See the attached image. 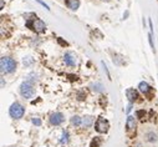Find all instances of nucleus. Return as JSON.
<instances>
[{"instance_id": "nucleus-1", "label": "nucleus", "mask_w": 158, "mask_h": 147, "mask_svg": "<svg viewBox=\"0 0 158 147\" xmlns=\"http://www.w3.org/2000/svg\"><path fill=\"white\" fill-rule=\"evenodd\" d=\"M16 69V61L13 57L3 56L0 59V70L3 74H11Z\"/></svg>"}, {"instance_id": "nucleus-2", "label": "nucleus", "mask_w": 158, "mask_h": 147, "mask_svg": "<svg viewBox=\"0 0 158 147\" xmlns=\"http://www.w3.org/2000/svg\"><path fill=\"white\" fill-rule=\"evenodd\" d=\"M20 94H21V96L24 97V99H31V97H34V95H35V87H34V85H32V82L31 81H24L21 85H20Z\"/></svg>"}, {"instance_id": "nucleus-3", "label": "nucleus", "mask_w": 158, "mask_h": 147, "mask_svg": "<svg viewBox=\"0 0 158 147\" xmlns=\"http://www.w3.org/2000/svg\"><path fill=\"white\" fill-rule=\"evenodd\" d=\"M24 114H25V107H24L20 102H14V103L10 106V108H9V115H10V117H13V119H15V120L21 119V117L24 116Z\"/></svg>"}, {"instance_id": "nucleus-4", "label": "nucleus", "mask_w": 158, "mask_h": 147, "mask_svg": "<svg viewBox=\"0 0 158 147\" xmlns=\"http://www.w3.org/2000/svg\"><path fill=\"white\" fill-rule=\"evenodd\" d=\"M26 25H27V27H30L32 31H35V32H37V34L44 32V31H45V29H46L45 23H44L43 20H40V19H37V18L32 19L31 21L29 20V21L26 23Z\"/></svg>"}, {"instance_id": "nucleus-5", "label": "nucleus", "mask_w": 158, "mask_h": 147, "mask_svg": "<svg viewBox=\"0 0 158 147\" xmlns=\"http://www.w3.org/2000/svg\"><path fill=\"white\" fill-rule=\"evenodd\" d=\"M108 128H110V124H108V121H107L106 119L98 117V119L96 120V122H95V130H96L97 132L105 133V132L108 131Z\"/></svg>"}, {"instance_id": "nucleus-6", "label": "nucleus", "mask_w": 158, "mask_h": 147, "mask_svg": "<svg viewBox=\"0 0 158 147\" xmlns=\"http://www.w3.org/2000/svg\"><path fill=\"white\" fill-rule=\"evenodd\" d=\"M64 120H65V117H64V115H62L61 112H54V114H51L50 117H49V121H50V124H51L52 126H59V125H61V124L64 122Z\"/></svg>"}, {"instance_id": "nucleus-7", "label": "nucleus", "mask_w": 158, "mask_h": 147, "mask_svg": "<svg viewBox=\"0 0 158 147\" xmlns=\"http://www.w3.org/2000/svg\"><path fill=\"white\" fill-rule=\"evenodd\" d=\"M138 90L142 92V94H144L146 96H148V99H152L151 96H152V92H153V89L146 82V81H142V82H139V85H138Z\"/></svg>"}, {"instance_id": "nucleus-8", "label": "nucleus", "mask_w": 158, "mask_h": 147, "mask_svg": "<svg viewBox=\"0 0 158 147\" xmlns=\"http://www.w3.org/2000/svg\"><path fill=\"white\" fill-rule=\"evenodd\" d=\"M64 60H65V64L70 67L75 66L76 65V55L71 51H67L65 55H64Z\"/></svg>"}, {"instance_id": "nucleus-9", "label": "nucleus", "mask_w": 158, "mask_h": 147, "mask_svg": "<svg viewBox=\"0 0 158 147\" xmlns=\"http://www.w3.org/2000/svg\"><path fill=\"white\" fill-rule=\"evenodd\" d=\"M126 131L131 133L132 131H136V119L135 116H128L126 121Z\"/></svg>"}, {"instance_id": "nucleus-10", "label": "nucleus", "mask_w": 158, "mask_h": 147, "mask_svg": "<svg viewBox=\"0 0 158 147\" xmlns=\"http://www.w3.org/2000/svg\"><path fill=\"white\" fill-rule=\"evenodd\" d=\"M126 96L128 97L130 102H132V103H133L135 101H137L138 97H139L138 92H137L135 89H127V90H126Z\"/></svg>"}, {"instance_id": "nucleus-11", "label": "nucleus", "mask_w": 158, "mask_h": 147, "mask_svg": "<svg viewBox=\"0 0 158 147\" xmlns=\"http://www.w3.org/2000/svg\"><path fill=\"white\" fill-rule=\"evenodd\" d=\"M65 3L67 8H70L71 10H77L78 6H80V2L78 0H65Z\"/></svg>"}, {"instance_id": "nucleus-12", "label": "nucleus", "mask_w": 158, "mask_h": 147, "mask_svg": "<svg viewBox=\"0 0 158 147\" xmlns=\"http://www.w3.org/2000/svg\"><path fill=\"white\" fill-rule=\"evenodd\" d=\"M70 121H71V125L75 126V127H78V126H81V125H82V119H81L80 116H77V115L72 116Z\"/></svg>"}, {"instance_id": "nucleus-13", "label": "nucleus", "mask_w": 158, "mask_h": 147, "mask_svg": "<svg viewBox=\"0 0 158 147\" xmlns=\"http://www.w3.org/2000/svg\"><path fill=\"white\" fill-rule=\"evenodd\" d=\"M92 122H94V117L92 116H85L82 119V126L84 127H90L92 125Z\"/></svg>"}, {"instance_id": "nucleus-14", "label": "nucleus", "mask_w": 158, "mask_h": 147, "mask_svg": "<svg viewBox=\"0 0 158 147\" xmlns=\"http://www.w3.org/2000/svg\"><path fill=\"white\" fill-rule=\"evenodd\" d=\"M101 143H102V138H101V137H98V136H96L95 138H92L90 147H100V146H101Z\"/></svg>"}, {"instance_id": "nucleus-15", "label": "nucleus", "mask_w": 158, "mask_h": 147, "mask_svg": "<svg viewBox=\"0 0 158 147\" xmlns=\"http://www.w3.org/2000/svg\"><path fill=\"white\" fill-rule=\"evenodd\" d=\"M69 140H70V135H69V132H67V131H62V133H61V138H60V142L64 145V143H67V142H69Z\"/></svg>"}, {"instance_id": "nucleus-16", "label": "nucleus", "mask_w": 158, "mask_h": 147, "mask_svg": "<svg viewBox=\"0 0 158 147\" xmlns=\"http://www.w3.org/2000/svg\"><path fill=\"white\" fill-rule=\"evenodd\" d=\"M146 137H147L146 140H147L148 142H156V141L158 140V138H157V135H156L154 132H148V133L146 135Z\"/></svg>"}, {"instance_id": "nucleus-17", "label": "nucleus", "mask_w": 158, "mask_h": 147, "mask_svg": "<svg viewBox=\"0 0 158 147\" xmlns=\"http://www.w3.org/2000/svg\"><path fill=\"white\" fill-rule=\"evenodd\" d=\"M32 124H34L35 126H41V120L37 119V117H34V119H32Z\"/></svg>"}, {"instance_id": "nucleus-18", "label": "nucleus", "mask_w": 158, "mask_h": 147, "mask_svg": "<svg viewBox=\"0 0 158 147\" xmlns=\"http://www.w3.org/2000/svg\"><path fill=\"white\" fill-rule=\"evenodd\" d=\"M136 115L142 120V119L146 116V112H144V111H142V110H139V111H137V114H136Z\"/></svg>"}, {"instance_id": "nucleus-19", "label": "nucleus", "mask_w": 158, "mask_h": 147, "mask_svg": "<svg viewBox=\"0 0 158 147\" xmlns=\"http://www.w3.org/2000/svg\"><path fill=\"white\" fill-rule=\"evenodd\" d=\"M31 62H32V59H31L30 56H27V57L24 59V65H29V64H31Z\"/></svg>"}, {"instance_id": "nucleus-20", "label": "nucleus", "mask_w": 158, "mask_h": 147, "mask_svg": "<svg viewBox=\"0 0 158 147\" xmlns=\"http://www.w3.org/2000/svg\"><path fill=\"white\" fill-rule=\"evenodd\" d=\"M35 2H37V3H39V4H41V5H43V6H45V8H46V9H48V10H50V8H49V6H48V5H46V4H45V3H44V2H41V0H35Z\"/></svg>"}, {"instance_id": "nucleus-21", "label": "nucleus", "mask_w": 158, "mask_h": 147, "mask_svg": "<svg viewBox=\"0 0 158 147\" xmlns=\"http://www.w3.org/2000/svg\"><path fill=\"white\" fill-rule=\"evenodd\" d=\"M59 43H60V44H62V45H67V43H66V41H62L60 38H59Z\"/></svg>"}, {"instance_id": "nucleus-22", "label": "nucleus", "mask_w": 158, "mask_h": 147, "mask_svg": "<svg viewBox=\"0 0 158 147\" xmlns=\"http://www.w3.org/2000/svg\"><path fill=\"white\" fill-rule=\"evenodd\" d=\"M0 6H2V9L4 8V0H2V5H0Z\"/></svg>"}]
</instances>
